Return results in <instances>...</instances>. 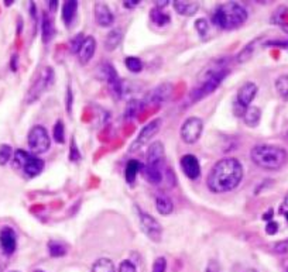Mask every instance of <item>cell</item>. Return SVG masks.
Returning <instances> with one entry per match:
<instances>
[{"mask_svg": "<svg viewBox=\"0 0 288 272\" xmlns=\"http://www.w3.org/2000/svg\"><path fill=\"white\" fill-rule=\"evenodd\" d=\"M48 3H50L51 11H56L57 6H58V2H57V0H54V2H48Z\"/></svg>", "mask_w": 288, "mask_h": 272, "instance_id": "cell-49", "label": "cell"}, {"mask_svg": "<svg viewBox=\"0 0 288 272\" xmlns=\"http://www.w3.org/2000/svg\"><path fill=\"white\" fill-rule=\"evenodd\" d=\"M78 11V2L75 0H67L64 5H62V22L65 23V26H71L74 19L77 16Z\"/></svg>", "mask_w": 288, "mask_h": 272, "instance_id": "cell-22", "label": "cell"}, {"mask_svg": "<svg viewBox=\"0 0 288 272\" xmlns=\"http://www.w3.org/2000/svg\"><path fill=\"white\" fill-rule=\"evenodd\" d=\"M181 169H183L184 175L189 178V179H198L201 175V164L198 158L192 155V154H185L181 157L179 161Z\"/></svg>", "mask_w": 288, "mask_h": 272, "instance_id": "cell-12", "label": "cell"}, {"mask_svg": "<svg viewBox=\"0 0 288 272\" xmlns=\"http://www.w3.org/2000/svg\"><path fill=\"white\" fill-rule=\"evenodd\" d=\"M257 92H259V87L255 82H246L239 87L238 95H236V104L243 109H247L250 103L255 100Z\"/></svg>", "mask_w": 288, "mask_h": 272, "instance_id": "cell-11", "label": "cell"}, {"mask_svg": "<svg viewBox=\"0 0 288 272\" xmlns=\"http://www.w3.org/2000/svg\"><path fill=\"white\" fill-rule=\"evenodd\" d=\"M95 13V22L100 27H111L113 22H115V16L113 11L109 9V6L105 3H95L94 7Z\"/></svg>", "mask_w": 288, "mask_h": 272, "instance_id": "cell-14", "label": "cell"}, {"mask_svg": "<svg viewBox=\"0 0 288 272\" xmlns=\"http://www.w3.org/2000/svg\"><path fill=\"white\" fill-rule=\"evenodd\" d=\"M166 268H167L166 258H164V257H158V258H155L151 272H166Z\"/></svg>", "mask_w": 288, "mask_h": 272, "instance_id": "cell-39", "label": "cell"}, {"mask_svg": "<svg viewBox=\"0 0 288 272\" xmlns=\"http://www.w3.org/2000/svg\"><path fill=\"white\" fill-rule=\"evenodd\" d=\"M28 148L34 155H40V154L47 153L51 147V138L48 131L44 125H34L33 129L28 133Z\"/></svg>", "mask_w": 288, "mask_h": 272, "instance_id": "cell-6", "label": "cell"}, {"mask_svg": "<svg viewBox=\"0 0 288 272\" xmlns=\"http://www.w3.org/2000/svg\"><path fill=\"white\" fill-rule=\"evenodd\" d=\"M272 214H273V210H270V212L266 213V214L263 216V219H264V220H270V219H272Z\"/></svg>", "mask_w": 288, "mask_h": 272, "instance_id": "cell-50", "label": "cell"}, {"mask_svg": "<svg viewBox=\"0 0 288 272\" xmlns=\"http://www.w3.org/2000/svg\"><path fill=\"white\" fill-rule=\"evenodd\" d=\"M168 3H171V2H168V0H161V2H155V7H157V9H160V10H163L164 7H167V6H168Z\"/></svg>", "mask_w": 288, "mask_h": 272, "instance_id": "cell-47", "label": "cell"}, {"mask_svg": "<svg viewBox=\"0 0 288 272\" xmlns=\"http://www.w3.org/2000/svg\"><path fill=\"white\" fill-rule=\"evenodd\" d=\"M48 252L51 257L54 258H60L67 254V245L61 243V241H57V240H51L48 241Z\"/></svg>", "mask_w": 288, "mask_h": 272, "instance_id": "cell-29", "label": "cell"}, {"mask_svg": "<svg viewBox=\"0 0 288 272\" xmlns=\"http://www.w3.org/2000/svg\"><path fill=\"white\" fill-rule=\"evenodd\" d=\"M274 251L278 252V254H285V252H288V241L277 243V244L274 245Z\"/></svg>", "mask_w": 288, "mask_h": 272, "instance_id": "cell-44", "label": "cell"}, {"mask_svg": "<svg viewBox=\"0 0 288 272\" xmlns=\"http://www.w3.org/2000/svg\"><path fill=\"white\" fill-rule=\"evenodd\" d=\"M34 272H45V271H41V269H37V271H34Z\"/></svg>", "mask_w": 288, "mask_h": 272, "instance_id": "cell-53", "label": "cell"}, {"mask_svg": "<svg viewBox=\"0 0 288 272\" xmlns=\"http://www.w3.org/2000/svg\"><path fill=\"white\" fill-rule=\"evenodd\" d=\"M261 120V110L256 106H249L247 109L244 110L243 121L244 124L250 127V129H256Z\"/></svg>", "mask_w": 288, "mask_h": 272, "instance_id": "cell-21", "label": "cell"}, {"mask_svg": "<svg viewBox=\"0 0 288 272\" xmlns=\"http://www.w3.org/2000/svg\"><path fill=\"white\" fill-rule=\"evenodd\" d=\"M139 3H140L139 0H124V2H123V5H124V7H128V9L136 7V6L139 5Z\"/></svg>", "mask_w": 288, "mask_h": 272, "instance_id": "cell-46", "label": "cell"}, {"mask_svg": "<svg viewBox=\"0 0 288 272\" xmlns=\"http://www.w3.org/2000/svg\"><path fill=\"white\" fill-rule=\"evenodd\" d=\"M143 107V100H137V99L130 100L128 106H126V110H124V119H133V117H136L141 112Z\"/></svg>", "mask_w": 288, "mask_h": 272, "instance_id": "cell-28", "label": "cell"}, {"mask_svg": "<svg viewBox=\"0 0 288 272\" xmlns=\"http://www.w3.org/2000/svg\"><path fill=\"white\" fill-rule=\"evenodd\" d=\"M284 214H285V219H287V220H288V212H287V213H284Z\"/></svg>", "mask_w": 288, "mask_h": 272, "instance_id": "cell-52", "label": "cell"}, {"mask_svg": "<svg viewBox=\"0 0 288 272\" xmlns=\"http://www.w3.org/2000/svg\"><path fill=\"white\" fill-rule=\"evenodd\" d=\"M285 272H288V268H287V269H285Z\"/></svg>", "mask_w": 288, "mask_h": 272, "instance_id": "cell-55", "label": "cell"}, {"mask_svg": "<svg viewBox=\"0 0 288 272\" xmlns=\"http://www.w3.org/2000/svg\"><path fill=\"white\" fill-rule=\"evenodd\" d=\"M155 209L163 216L171 214L174 212V203H172L171 197L164 195V193H158L155 197Z\"/></svg>", "mask_w": 288, "mask_h": 272, "instance_id": "cell-20", "label": "cell"}, {"mask_svg": "<svg viewBox=\"0 0 288 272\" xmlns=\"http://www.w3.org/2000/svg\"><path fill=\"white\" fill-rule=\"evenodd\" d=\"M95 51H96V40L92 37V35H88L85 37V41H83L82 47L78 52V60L82 65H86L89 61L94 58Z\"/></svg>", "mask_w": 288, "mask_h": 272, "instance_id": "cell-16", "label": "cell"}, {"mask_svg": "<svg viewBox=\"0 0 288 272\" xmlns=\"http://www.w3.org/2000/svg\"><path fill=\"white\" fill-rule=\"evenodd\" d=\"M174 9L178 14L185 17L194 16L196 11L200 10V3L198 2H187V0H177L174 2Z\"/></svg>", "mask_w": 288, "mask_h": 272, "instance_id": "cell-19", "label": "cell"}, {"mask_svg": "<svg viewBox=\"0 0 288 272\" xmlns=\"http://www.w3.org/2000/svg\"><path fill=\"white\" fill-rule=\"evenodd\" d=\"M56 34V28H54V23L51 20V17L44 13L43 14V20H41V35H43V43H50L51 39Z\"/></svg>", "mask_w": 288, "mask_h": 272, "instance_id": "cell-23", "label": "cell"}, {"mask_svg": "<svg viewBox=\"0 0 288 272\" xmlns=\"http://www.w3.org/2000/svg\"><path fill=\"white\" fill-rule=\"evenodd\" d=\"M13 157V148L9 144L0 146V165H6Z\"/></svg>", "mask_w": 288, "mask_h": 272, "instance_id": "cell-36", "label": "cell"}, {"mask_svg": "<svg viewBox=\"0 0 288 272\" xmlns=\"http://www.w3.org/2000/svg\"><path fill=\"white\" fill-rule=\"evenodd\" d=\"M117 272H137L136 265L130 260H124L120 262V265L117 268Z\"/></svg>", "mask_w": 288, "mask_h": 272, "instance_id": "cell-40", "label": "cell"}, {"mask_svg": "<svg viewBox=\"0 0 288 272\" xmlns=\"http://www.w3.org/2000/svg\"><path fill=\"white\" fill-rule=\"evenodd\" d=\"M229 68L226 66V61H215L213 64L208 66L206 69L200 75L198 85L194 87V90L191 92V102H200L206 96H209L219 87L223 79L227 77Z\"/></svg>", "mask_w": 288, "mask_h": 272, "instance_id": "cell-2", "label": "cell"}, {"mask_svg": "<svg viewBox=\"0 0 288 272\" xmlns=\"http://www.w3.org/2000/svg\"><path fill=\"white\" fill-rule=\"evenodd\" d=\"M257 43H259V40H255V41H251L250 44H247V45H246V47H244V48L239 52L238 57H236V61L240 62V64H242V62H246V61H249L250 58H251L253 52H255Z\"/></svg>", "mask_w": 288, "mask_h": 272, "instance_id": "cell-31", "label": "cell"}, {"mask_svg": "<svg viewBox=\"0 0 288 272\" xmlns=\"http://www.w3.org/2000/svg\"><path fill=\"white\" fill-rule=\"evenodd\" d=\"M251 161L263 169L277 171L287 162L288 154L284 148L272 144H259L250 151Z\"/></svg>", "mask_w": 288, "mask_h": 272, "instance_id": "cell-4", "label": "cell"}, {"mask_svg": "<svg viewBox=\"0 0 288 272\" xmlns=\"http://www.w3.org/2000/svg\"><path fill=\"white\" fill-rule=\"evenodd\" d=\"M52 136H54V141L58 144H64L65 142V127L62 120H57L54 124V130H52Z\"/></svg>", "mask_w": 288, "mask_h": 272, "instance_id": "cell-34", "label": "cell"}, {"mask_svg": "<svg viewBox=\"0 0 288 272\" xmlns=\"http://www.w3.org/2000/svg\"><path fill=\"white\" fill-rule=\"evenodd\" d=\"M10 272H19V271H10Z\"/></svg>", "mask_w": 288, "mask_h": 272, "instance_id": "cell-54", "label": "cell"}, {"mask_svg": "<svg viewBox=\"0 0 288 272\" xmlns=\"http://www.w3.org/2000/svg\"><path fill=\"white\" fill-rule=\"evenodd\" d=\"M195 28H196V31L201 37H206V34L209 31V23L206 19H198L195 22Z\"/></svg>", "mask_w": 288, "mask_h": 272, "instance_id": "cell-38", "label": "cell"}, {"mask_svg": "<svg viewBox=\"0 0 288 272\" xmlns=\"http://www.w3.org/2000/svg\"><path fill=\"white\" fill-rule=\"evenodd\" d=\"M205 272H221V265L216 260H209L206 264Z\"/></svg>", "mask_w": 288, "mask_h": 272, "instance_id": "cell-42", "label": "cell"}, {"mask_svg": "<svg viewBox=\"0 0 288 272\" xmlns=\"http://www.w3.org/2000/svg\"><path fill=\"white\" fill-rule=\"evenodd\" d=\"M99 74L100 77H102V79L105 82H112L115 81V79H117V72L116 69H115V66L112 65V64H102L99 68Z\"/></svg>", "mask_w": 288, "mask_h": 272, "instance_id": "cell-30", "label": "cell"}, {"mask_svg": "<svg viewBox=\"0 0 288 272\" xmlns=\"http://www.w3.org/2000/svg\"><path fill=\"white\" fill-rule=\"evenodd\" d=\"M92 272H116L115 264L109 258H99L94 262Z\"/></svg>", "mask_w": 288, "mask_h": 272, "instance_id": "cell-27", "label": "cell"}, {"mask_svg": "<svg viewBox=\"0 0 288 272\" xmlns=\"http://www.w3.org/2000/svg\"><path fill=\"white\" fill-rule=\"evenodd\" d=\"M44 167V161H43L41 158L37 157V155L31 154V155L28 157L27 162L24 164L23 171H24V174L27 175L28 178H35V176H39V175L43 172Z\"/></svg>", "mask_w": 288, "mask_h": 272, "instance_id": "cell-17", "label": "cell"}, {"mask_svg": "<svg viewBox=\"0 0 288 272\" xmlns=\"http://www.w3.org/2000/svg\"><path fill=\"white\" fill-rule=\"evenodd\" d=\"M150 17H151L153 23L157 24V26H160V27H163V26H167L168 23L171 22V17H170V14L166 13V11L160 10V9H157V7H154L153 10L150 11Z\"/></svg>", "mask_w": 288, "mask_h": 272, "instance_id": "cell-26", "label": "cell"}, {"mask_svg": "<svg viewBox=\"0 0 288 272\" xmlns=\"http://www.w3.org/2000/svg\"><path fill=\"white\" fill-rule=\"evenodd\" d=\"M278 231V223L277 222H268L266 226V233L268 234V235H274V234H277Z\"/></svg>", "mask_w": 288, "mask_h": 272, "instance_id": "cell-43", "label": "cell"}, {"mask_svg": "<svg viewBox=\"0 0 288 272\" xmlns=\"http://www.w3.org/2000/svg\"><path fill=\"white\" fill-rule=\"evenodd\" d=\"M122 40H123L122 31H119V30H112L111 33L107 34L105 39L106 51H115V49L120 45Z\"/></svg>", "mask_w": 288, "mask_h": 272, "instance_id": "cell-24", "label": "cell"}, {"mask_svg": "<svg viewBox=\"0 0 288 272\" xmlns=\"http://www.w3.org/2000/svg\"><path fill=\"white\" fill-rule=\"evenodd\" d=\"M276 90L283 99H288V75H281L276 79Z\"/></svg>", "mask_w": 288, "mask_h": 272, "instance_id": "cell-32", "label": "cell"}, {"mask_svg": "<svg viewBox=\"0 0 288 272\" xmlns=\"http://www.w3.org/2000/svg\"><path fill=\"white\" fill-rule=\"evenodd\" d=\"M17 248L16 231L11 227H2L0 230V250L6 256H11Z\"/></svg>", "mask_w": 288, "mask_h": 272, "instance_id": "cell-13", "label": "cell"}, {"mask_svg": "<svg viewBox=\"0 0 288 272\" xmlns=\"http://www.w3.org/2000/svg\"><path fill=\"white\" fill-rule=\"evenodd\" d=\"M140 171H141V175H143L144 179L147 180L149 184H151V185H158L164 179V174H163L160 167L144 164V165H141Z\"/></svg>", "mask_w": 288, "mask_h": 272, "instance_id": "cell-18", "label": "cell"}, {"mask_svg": "<svg viewBox=\"0 0 288 272\" xmlns=\"http://www.w3.org/2000/svg\"><path fill=\"white\" fill-rule=\"evenodd\" d=\"M246 272H257V271H256V269H247Z\"/></svg>", "mask_w": 288, "mask_h": 272, "instance_id": "cell-51", "label": "cell"}, {"mask_svg": "<svg viewBox=\"0 0 288 272\" xmlns=\"http://www.w3.org/2000/svg\"><path fill=\"white\" fill-rule=\"evenodd\" d=\"M72 98H74V95H72L71 86H68V90H67V107H68V113H69V115H72Z\"/></svg>", "mask_w": 288, "mask_h": 272, "instance_id": "cell-45", "label": "cell"}, {"mask_svg": "<svg viewBox=\"0 0 288 272\" xmlns=\"http://www.w3.org/2000/svg\"><path fill=\"white\" fill-rule=\"evenodd\" d=\"M124 65H126L129 71L133 72V74H139L143 69V62L137 57H128L126 61H124Z\"/></svg>", "mask_w": 288, "mask_h": 272, "instance_id": "cell-35", "label": "cell"}, {"mask_svg": "<svg viewBox=\"0 0 288 272\" xmlns=\"http://www.w3.org/2000/svg\"><path fill=\"white\" fill-rule=\"evenodd\" d=\"M161 124H163L161 119H154L144 125L143 129L140 130L137 138L132 142V146H130V153H136V151H139L140 148H143L146 144H149V142L151 141V138L158 134Z\"/></svg>", "mask_w": 288, "mask_h": 272, "instance_id": "cell-9", "label": "cell"}, {"mask_svg": "<svg viewBox=\"0 0 288 272\" xmlns=\"http://www.w3.org/2000/svg\"><path fill=\"white\" fill-rule=\"evenodd\" d=\"M166 158V151H164V146L163 142L155 141L147 150V155H146V164L147 165H154V167H160L164 162Z\"/></svg>", "mask_w": 288, "mask_h": 272, "instance_id": "cell-15", "label": "cell"}, {"mask_svg": "<svg viewBox=\"0 0 288 272\" xmlns=\"http://www.w3.org/2000/svg\"><path fill=\"white\" fill-rule=\"evenodd\" d=\"M140 168H141V164L136 159H130L126 165V172H124V176H126V182L129 185H133L134 180H136V176L140 172Z\"/></svg>", "mask_w": 288, "mask_h": 272, "instance_id": "cell-25", "label": "cell"}, {"mask_svg": "<svg viewBox=\"0 0 288 272\" xmlns=\"http://www.w3.org/2000/svg\"><path fill=\"white\" fill-rule=\"evenodd\" d=\"M172 95V85L171 83H161L158 86H155L154 89H151L146 98L143 99V103L146 104H161L170 100Z\"/></svg>", "mask_w": 288, "mask_h": 272, "instance_id": "cell-10", "label": "cell"}, {"mask_svg": "<svg viewBox=\"0 0 288 272\" xmlns=\"http://www.w3.org/2000/svg\"><path fill=\"white\" fill-rule=\"evenodd\" d=\"M204 133V121L200 117H188L181 125V140L185 144H195Z\"/></svg>", "mask_w": 288, "mask_h": 272, "instance_id": "cell-8", "label": "cell"}, {"mask_svg": "<svg viewBox=\"0 0 288 272\" xmlns=\"http://www.w3.org/2000/svg\"><path fill=\"white\" fill-rule=\"evenodd\" d=\"M281 212L287 213L288 212V195L285 196V199L283 202V207H281Z\"/></svg>", "mask_w": 288, "mask_h": 272, "instance_id": "cell-48", "label": "cell"}, {"mask_svg": "<svg viewBox=\"0 0 288 272\" xmlns=\"http://www.w3.org/2000/svg\"><path fill=\"white\" fill-rule=\"evenodd\" d=\"M243 165L236 158H223L213 165L206 178V185L213 193L236 189L243 179Z\"/></svg>", "mask_w": 288, "mask_h": 272, "instance_id": "cell-1", "label": "cell"}, {"mask_svg": "<svg viewBox=\"0 0 288 272\" xmlns=\"http://www.w3.org/2000/svg\"><path fill=\"white\" fill-rule=\"evenodd\" d=\"M69 159L72 162H77L81 159V154H79V150H78V146L75 144V138L71 140V153H69Z\"/></svg>", "mask_w": 288, "mask_h": 272, "instance_id": "cell-41", "label": "cell"}, {"mask_svg": "<svg viewBox=\"0 0 288 272\" xmlns=\"http://www.w3.org/2000/svg\"><path fill=\"white\" fill-rule=\"evenodd\" d=\"M83 41H85V37H83L82 33L77 34V35H74L71 40V43H69V48H71V52L74 54H78L79 52V49L82 47Z\"/></svg>", "mask_w": 288, "mask_h": 272, "instance_id": "cell-37", "label": "cell"}, {"mask_svg": "<svg viewBox=\"0 0 288 272\" xmlns=\"http://www.w3.org/2000/svg\"><path fill=\"white\" fill-rule=\"evenodd\" d=\"M139 212V222H140V229L143 231L151 241L154 243H160L163 239V226L160 222L155 217H153L151 214L147 212H143L137 207Z\"/></svg>", "mask_w": 288, "mask_h": 272, "instance_id": "cell-7", "label": "cell"}, {"mask_svg": "<svg viewBox=\"0 0 288 272\" xmlns=\"http://www.w3.org/2000/svg\"><path fill=\"white\" fill-rule=\"evenodd\" d=\"M30 155H31V154L27 153V151H24V150H17L16 153L13 154V167H14V168L23 169L24 164L27 162V159Z\"/></svg>", "mask_w": 288, "mask_h": 272, "instance_id": "cell-33", "label": "cell"}, {"mask_svg": "<svg viewBox=\"0 0 288 272\" xmlns=\"http://www.w3.org/2000/svg\"><path fill=\"white\" fill-rule=\"evenodd\" d=\"M56 81V74L54 69L51 66H45L41 71L39 72V75L35 77L33 83L28 87L27 93H26V103L33 104L34 102H37L43 95H44Z\"/></svg>", "mask_w": 288, "mask_h": 272, "instance_id": "cell-5", "label": "cell"}, {"mask_svg": "<svg viewBox=\"0 0 288 272\" xmlns=\"http://www.w3.org/2000/svg\"><path fill=\"white\" fill-rule=\"evenodd\" d=\"M247 10L243 6L229 2L225 5L216 6L215 11L212 14V23L221 30H235L243 26L247 22Z\"/></svg>", "mask_w": 288, "mask_h": 272, "instance_id": "cell-3", "label": "cell"}]
</instances>
